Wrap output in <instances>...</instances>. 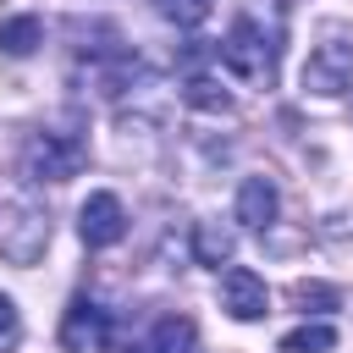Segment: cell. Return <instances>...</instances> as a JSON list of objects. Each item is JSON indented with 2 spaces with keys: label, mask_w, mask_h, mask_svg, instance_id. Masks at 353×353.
I'll return each mask as SVG.
<instances>
[{
  "label": "cell",
  "mask_w": 353,
  "mask_h": 353,
  "mask_svg": "<svg viewBox=\"0 0 353 353\" xmlns=\"http://www.w3.org/2000/svg\"><path fill=\"white\" fill-rule=\"evenodd\" d=\"M50 248V221L39 204L28 199H0V259L11 265H33Z\"/></svg>",
  "instance_id": "2"
},
{
  "label": "cell",
  "mask_w": 353,
  "mask_h": 353,
  "mask_svg": "<svg viewBox=\"0 0 353 353\" xmlns=\"http://www.w3.org/2000/svg\"><path fill=\"white\" fill-rule=\"evenodd\" d=\"M127 353H154V347H149V336H143V342H132V347H127Z\"/></svg>",
  "instance_id": "17"
},
{
  "label": "cell",
  "mask_w": 353,
  "mask_h": 353,
  "mask_svg": "<svg viewBox=\"0 0 353 353\" xmlns=\"http://www.w3.org/2000/svg\"><path fill=\"white\" fill-rule=\"evenodd\" d=\"M77 237L88 243V248H110V243H121L127 237V210H121V199L116 193H88L83 199V210H77Z\"/></svg>",
  "instance_id": "6"
},
{
  "label": "cell",
  "mask_w": 353,
  "mask_h": 353,
  "mask_svg": "<svg viewBox=\"0 0 353 353\" xmlns=\"http://www.w3.org/2000/svg\"><path fill=\"white\" fill-rule=\"evenodd\" d=\"M331 347H336V331H331L325 320L298 325V331H287V336H281V353H331Z\"/></svg>",
  "instance_id": "13"
},
{
  "label": "cell",
  "mask_w": 353,
  "mask_h": 353,
  "mask_svg": "<svg viewBox=\"0 0 353 353\" xmlns=\"http://www.w3.org/2000/svg\"><path fill=\"white\" fill-rule=\"evenodd\" d=\"M347 83H353V44H347V39H325V44H314L309 61H303V88L320 94V99H336Z\"/></svg>",
  "instance_id": "5"
},
{
  "label": "cell",
  "mask_w": 353,
  "mask_h": 353,
  "mask_svg": "<svg viewBox=\"0 0 353 353\" xmlns=\"http://www.w3.org/2000/svg\"><path fill=\"white\" fill-rule=\"evenodd\" d=\"M221 61L248 83H270L276 77V33H265L254 17H237L232 33L221 39Z\"/></svg>",
  "instance_id": "3"
},
{
  "label": "cell",
  "mask_w": 353,
  "mask_h": 353,
  "mask_svg": "<svg viewBox=\"0 0 353 353\" xmlns=\"http://www.w3.org/2000/svg\"><path fill=\"white\" fill-rule=\"evenodd\" d=\"M116 336V320L99 298H72L61 314V353H105Z\"/></svg>",
  "instance_id": "4"
},
{
  "label": "cell",
  "mask_w": 353,
  "mask_h": 353,
  "mask_svg": "<svg viewBox=\"0 0 353 353\" xmlns=\"http://www.w3.org/2000/svg\"><path fill=\"white\" fill-rule=\"evenodd\" d=\"M193 342H199V331H193L188 314H160L154 331H149V347L154 353H193Z\"/></svg>",
  "instance_id": "9"
},
{
  "label": "cell",
  "mask_w": 353,
  "mask_h": 353,
  "mask_svg": "<svg viewBox=\"0 0 353 353\" xmlns=\"http://www.w3.org/2000/svg\"><path fill=\"white\" fill-rule=\"evenodd\" d=\"M83 160H88V143H83L77 132H33V138L22 143V176H28V182L61 188V182H72V176L83 171Z\"/></svg>",
  "instance_id": "1"
},
{
  "label": "cell",
  "mask_w": 353,
  "mask_h": 353,
  "mask_svg": "<svg viewBox=\"0 0 353 353\" xmlns=\"http://www.w3.org/2000/svg\"><path fill=\"white\" fill-rule=\"evenodd\" d=\"M221 309L248 325V320H265V314H270V292H265V281H259L254 270L232 265V270L221 276Z\"/></svg>",
  "instance_id": "7"
},
{
  "label": "cell",
  "mask_w": 353,
  "mask_h": 353,
  "mask_svg": "<svg viewBox=\"0 0 353 353\" xmlns=\"http://www.w3.org/2000/svg\"><path fill=\"white\" fill-rule=\"evenodd\" d=\"M154 11H160L171 28H199V22H210L215 0H154Z\"/></svg>",
  "instance_id": "14"
},
{
  "label": "cell",
  "mask_w": 353,
  "mask_h": 353,
  "mask_svg": "<svg viewBox=\"0 0 353 353\" xmlns=\"http://www.w3.org/2000/svg\"><path fill=\"white\" fill-rule=\"evenodd\" d=\"M276 210H281V199H276V182L270 176H243L237 182V221L248 232H265L276 221Z\"/></svg>",
  "instance_id": "8"
},
{
  "label": "cell",
  "mask_w": 353,
  "mask_h": 353,
  "mask_svg": "<svg viewBox=\"0 0 353 353\" xmlns=\"http://www.w3.org/2000/svg\"><path fill=\"white\" fill-rule=\"evenodd\" d=\"M292 303L309 314H320V309H336V287H325V281H292Z\"/></svg>",
  "instance_id": "15"
},
{
  "label": "cell",
  "mask_w": 353,
  "mask_h": 353,
  "mask_svg": "<svg viewBox=\"0 0 353 353\" xmlns=\"http://www.w3.org/2000/svg\"><path fill=\"white\" fill-rule=\"evenodd\" d=\"M182 99L199 105V110H232V94H226L210 72H188V77H182Z\"/></svg>",
  "instance_id": "12"
},
{
  "label": "cell",
  "mask_w": 353,
  "mask_h": 353,
  "mask_svg": "<svg viewBox=\"0 0 353 353\" xmlns=\"http://www.w3.org/2000/svg\"><path fill=\"white\" fill-rule=\"evenodd\" d=\"M39 44H44V22H39V17L22 11V17H6V22H0V50H6V55H33Z\"/></svg>",
  "instance_id": "10"
},
{
  "label": "cell",
  "mask_w": 353,
  "mask_h": 353,
  "mask_svg": "<svg viewBox=\"0 0 353 353\" xmlns=\"http://www.w3.org/2000/svg\"><path fill=\"white\" fill-rule=\"evenodd\" d=\"M22 342V314H17V303L0 292V353H11Z\"/></svg>",
  "instance_id": "16"
},
{
  "label": "cell",
  "mask_w": 353,
  "mask_h": 353,
  "mask_svg": "<svg viewBox=\"0 0 353 353\" xmlns=\"http://www.w3.org/2000/svg\"><path fill=\"white\" fill-rule=\"evenodd\" d=\"M193 254H199V265L221 270V265L232 259V232H226V226H210V221H199V226H193Z\"/></svg>",
  "instance_id": "11"
}]
</instances>
